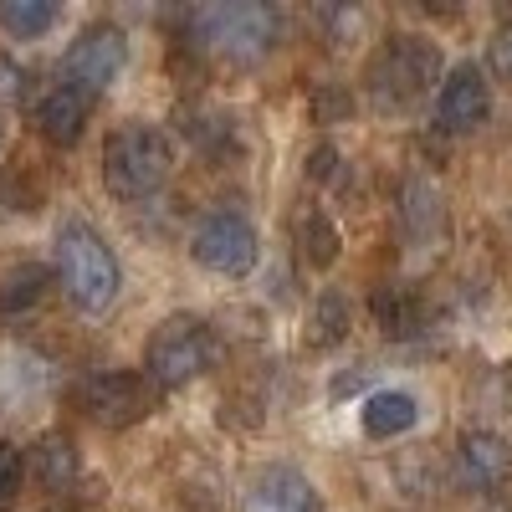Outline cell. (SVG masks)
Wrapping results in <instances>:
<instances>
[{
  "label": "cell",
  "mask_w": 512,
  "mask_h": 512,
  "mask_svg": "<svg viewBox=\"0 0 512 512\" xmlns=\"http://www.w3.org/2000/svg\"><path fill=\"white\" fill-rule=\"evenodd\" d=\"M57 277L82 313H108L118 303V287H123L113 246L88 221H67L57 231Z\"/></svg>",
  "instance_id": "6da1fadb"
},
{
  "label": "cell",
  "mask_w": 512,
  "mask_h": 512,
  "mask_svg": "<svg viewBox=\"0 0 512 512\" xmlns=\"http://www.w3.org/2000/svg\"><path fill=\"white\" fill-rule=\"evenodd\" d=\"M190 31L205 52L226 62H256L277 47V11L262 0H210L190 16Z\"/></svg>",
  "instance_id": "7a4b0ae2"
},
{
  "label": "cell",
  "mask_w": 512,
  "mask_h": 512,
  "mask_svg": "<svg viewBox=\"0 0 512 512\" xmlns=\"http://www.w3.org/2000/svg\"><path fill=\"white\" fill-rule=\"evenodd\" d=\"M169 169H175V149L154 123L118 128L103 149V180L118 200H149L169 180Z\"/></svg>",
  "instance_id": "3957f363"
},
{
  "label": "cell",
  "mask_w": 512,
  "mask_h": 512,
  "mask_svg": "<svg viewBox=\"0 0 512 512\" xmlns=\"http://www.w3.org/2000/svg\"><path fill=\"white\" fill-rule=\"evenodd\" d=\"M441 77V52L425 36H395L390 47H379L369 62V98L379 108H410L431 93Z\"/></svg>",
  "instance_id": "277c9868"
},
{
  "label": "cell",
  "mask_w": 512,
  "mask_h": 512,
  "mask_svg": "<svg viewBox=\"0 0 512 512\" xmlns=\"http://www.w3.org/2000/svg\"><path fill=\"white\" fill-rule=\"evenodd\" d=\"M210 364H216V333H210L200 318H164L159 333L149 338L144 374L159 384V390H180V384L200 379Z\"/></svg>",
  "instance_id": "5b68a950"
},
{
  "label": "cell",
  "mask_w": 512,
  "mask_h": 512,
  "mask_svg": "<svg viewBox=\"0 0 512 512\" xmlns=\"http://www.w3.org/2000/svg\"><path fill=\"white\" fill-rule=\"evenodd\" d=\"M154 390L159 384L149 374H134V369H98L77 384V405L88 410L98 425L108 431H123V425H134L154 410Z\"/></svg>",
  "instance_id": "8992f818"
},
{
  "label": "cell",
  "mask_w": 512,
  "mask_h": 512,
  "mask_svg": "<svg viewBox=\"0 0 512 512\" xmlns=\"http://www.w3.org/2000/svg\"><path fill=\"white\" fill-rule=\"evenodd\" d=\"M190 251H195V262L205 272L246 277L256 267V256H262V241H256L246 216H236V210H216V216H205L200 231L190 236Z\"/></svg>",
  "instance_id": "52a82bcc"
},
{
  "label": "cell",
  "mask_w": 512,
  "mask_h": 512,
  "mask_svg": "<svg viewBox=\"0 0 512 512\" xmlns=\"http://www.w3.org/2000/svg\"><path fill=\"white\" fill-rule=\"evenodd\" d=\"M128 62V41L118 26H88L72 47H67V82L82 88L88 98H98L103 88H113L118 72Z\"/></svg>",
  "instance_id": "ba28073f"
},
{
  "label": "cell",
  "mask_w": 512,
  "mask_h": 512,
  "mask_svg": "<svg viewBox=\"0 0 512 512\" xmlns=\"http://www.w3.org/2000/svg\"><path fill=\"white\" fill-rule=\"evenodd\" d=\"M492 113V88L477 62H461L451 67V77L441 82V98H436V123L446 128V134H472V128H482Z\"/></svg>",
  "instance_id": "9c48e42d"
},
{
  "label": "cell",
  "mask_w": 512,
  "mask_h": 512,
  "mask_svg": "<svg viewBox=\"0 0 512 512\" xmlns=\"http://www.w3.org/2000/svg\"><path fill=\"white\" fill-rule=\"evenodd\" d=\"M241 512H323L318 507V487L292 472V466H272V472H262L251 482Z\"/></svg>",
  "instance_id": "30bf717a"
},
{
  "label": "cell",
  "mask_w": 512,
  "mask_h": 512,
  "mask_svg": "<svg viewBox=\"0 0 512 512\" xmlns=\"http://www.w3.org/2000/svg\"><path fill=\"white\" fill-rule=\"evenodd\" d=\"M456 466H461V482L466 487L492 492V487H502L512 477V451L492 431H466L461 446H456Z\"/></svg>",
  "instance_id": "8fae6325"
},
{
  "label": "cell",
  "mask_w": 512,
  "mask_h": 512,
  "mask_svg": "<svg viewBox=\"0 0 512 512\" xmlns=\"http://www.w3.org/2000/svg\"><path fill=\"white\" fill-rule=\"evenodd\" d=\"M88 108H93V98L82 93V88H72V82H57V88L41 98V108H36V123H41V134H47L52 144H77L82 139V123H88Z\"/></svg>",
  "instance_id": "7c38bea8"
},
{
  "label": "cell",
  "mask_w": 512,
  "mask_h": 512,
  "mask_svg": "<svg viewBox=\"0 0 512 512\" xmlns=\"http://www.w3.org/2000/svg\"><path fill=\"white\" fill-rule=\"evenodd\" d=\"M415 420H420V405H415V395H405V390H379V395L364 400V431H369L374 441L405 436Z\"/></svg>",
  "instance_id": "4fadbf2b"
},
{
  "label": "cell",
  "mask_w": 512,
  "mask_h": 512,
  "mask_svg": "<svg viewBox=\"0 0 512 512\" xmlns=\"http://www.w3.org/2000/svg\"><path fill=\"white\" fill-rule=\"evenodd\" d=\"M292 231H297V251H303V262H308V267H333V262H338V226L323 216L318 205L297 210Z\"/></svg>",
  "instance_id": "5bb4252c"
},
{
  "label": "cell",
  "mask_w": 512,
  "mask_h": 512,
  "mask_svg": "<svg viewBox=\"0 0 512 512\" xmlns=\"http://www.w3.org/2000/svg\"><path fill=\"white\" fill-rule=\"evenodd\" d=\"M47 267H36V262H21L11 267L6 277H0V318H16V313H31L41 297H47Z\"/></svg>",
  "instance_id": "9a60e30c"
},
{
  "label": "cell",
  "mask_w": 512,
  "mask_h": 512,
  "mask_svg": "<svg viewBox=\"0 0 512 512\" xmlns=\"http://www.w3.org/2000/svg\"><path fill=\"white\" fill-rule=\"evenodd\" d=\"M36 477L47 492H72L77 482V446L67 436H41L36 441Z\"/></svg>",
  "instance_id": "2e32d148"
},
{
  "label": "cell",
  "mask_w": 512,
  "mask_h": 512,
  "mask_svg": "<svg viewBox=\"0 0 512 512\" xmlns=\"http://www.w3.org/2000/svg\"><path fill=\"white\" fill-rule=\"evenodd\" d=\"M405 226H410L415 241L441 236L446 210H441V190H436L431 180H410V185H405Z\"/></svg>",
  "instance_id": "e0dca14e"
},
{
  "label": "cell",
  "mask_w": 512,
  "mask_h": 512,
  "mask_svg": "<svg viewBox=\"0 0 512 512\" xmlns=\"http://www.w3.org/2000/svg\"><path fill=\"white\" fill-rule=\"evenodd\" d=\"M57 6L52 0H0V26H6L16 41H31L41 31H52Z\"/></svg>",
  "instance_id": "ac0fdd59"
},
{
  "label": "cell",
  "mask_w": 512,
  "mask_h": 512,
  "mask_svg": "<svg viewBox=\"0 0 512 512\" xmlns=\"http://www.w3.org/2000/svg\"><path fill=\"white\" fill-rule=\"evenodd\" d=\"M344 328H349V303L338 292H323L318 297V313H313V344L318 349H328V344H338V338H344Z\"/></svg>",
  "instance_id": "d6986e66"
},
{
  "label": "cell",
  "mask_w": 512,
  "mask_h": 512,
  "mask_svg": "<svg viewBox=\"0 0 512 512\" xmlns=\"http://www.w3.org/2000/svg\"><path fill=\"white\" fill-rule=\"evenodd\" d=\"M374 318H379L384 333H395V338H400V333L415 328V303H410L400 287H379V292H374Z\"/></svg>",
  "instance_id": "ffe728a7"
},
{
  "label": "cell",
  "mask_w": 512,
  "mask_h": 512,
  "mask_svg": "<svg viewBox=\"0 0 512 512\" xmlns=\"http://www.w3.org/2000/svg\"><path fill=\"white\" fill-rule=\"evenodd\" d=\"M21 477H26V466H21V446L0 441V507H11V502L21 497Z\"/></svg>",
  "instance_id": "44dd1931"
},
{
  "label": "cell",
  "mask_w": 512,
  "mask_h": 512,
  "mask_svg": "<svg viewBox=\"0 0 512 512\" xmlns=\"http://www.w3.org/2000/svg\"><path fill=\"white\" fill-rule=\"evenodd\" d=\"M487 57H492V72H497V77H512V21L492 36V52H487Z\"/></svg>",
  "instance_id": "7402d4cb"
}]
</instances>
